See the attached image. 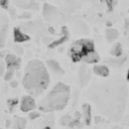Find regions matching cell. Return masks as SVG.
<instances>
[{
    "mask_svg": "<svg viewBox=\"0 0 129 129\" xmlns=\"http://www.w3.org/2000/svg\"><path fill=\"white\" fill-rule=\"evenodd\" d=\"M23 86L25 90L33 95H41L49 84V75L45 66L37 59H33L25 67Z\"/></svg>",
    "mask_w": 129,
    "mask_h": 129,
    "instance_id": "cell-1",
    "label": "cell"
},
{
    "mask_svg": "<svg viewBox=\"0 0 129 129\" xmlns=\"http://www.w3.org/2000/svg\"><path fill=\"white\" fill-rule=\"evenodd\" d=\"M70 98V88L63 83H58L39 103V109L45 112L61 110L66 107Z\"/></svg>",
    "mask_w": 129,
    "mask_h": 129,
    "instance_id": "cell-2",
    "label": "cell"
},
{
    "mask_svg": "<svg viewBox=\"0 0 129 129\" xmlns=\"http://www.w3.org/2000/svg\"><path fill=\"white\" fill-rule=\"evenodd\" d=\"M95 44L93 40L90 39H80L73 43L70 49V55L72 59L77 62L83 60L90 52L95 51Z\"/></svg>",
    "mask_w": 129,
    "mask_h": 129,
    "instance_id": "cell-3",
    "label": "cell"
},
{
    "mask_svg": "<svg viewBox=\"0 0 129 129\" xmlns=\"http://www.w3.org/2000/svg\"><path fill=\"white\" fill-rule=\"evenodd\" d=\"M5 61H6V64H7V70H12V71L17 70L20 67V63H21V59L19 57L15 56L14 54H11V53L6 55Z\"/></svg>",
    "mask_w": 129,
    "mask_h": 129,
    "instance_id": "cell-4",
    "label": "cell"
},
{
    "mask_svg": "<svg viewBox=\"0 0 129 129\" xmlns=\"http://www.w3.org/2000/svg\"><path fill=\"white\" fill-rule=\"evenodd\" d=\"M20 108L23 112H28L32 109L35 108V102H34V99L30 96H24L21 100V105H20Z\"/></svg>",
    "mask_w": 129,
    "mask_h": 129,
    "instance_id": "cell-5",
    "label": "cell"
},
{
    "mask_svg": "<svg viewBox=\"0 0 129 129\" xmlns=\"http://www.w3.org/2000/svg\"><path fill=\"white\" fill-rule=\"evenodd\" d=\"M29 38H30V37H29L27 34H25V33H23L22 31H20V29L14 28V40H15L16 42H23V41L28 40Z\"/></svg>",
    "mask_w": 129,
    "mask_h": 129,
    "instance_id": "cell-6",
    "label": "cell"
},
{
    "mask_svg": "<svg viewBox=\"0 0 129 129\" xmlns=\"http://www.w3.org/2000/svg\"><path fill=\"white\" fill-rule=\"evenodd\" d=\"M94 73L101 77H107L109 76V69L104 64H98L94 67Z\"/></svg>",
    "mask_w": 129,
    "mask_h": 129,
    "instance_id": "cell-7",
    "label": "cell"
},
{
    "mask_svg": "<svg viewBox=\"0 0 129 129\" xmlns=\"http://www.w3.org/2000/svg\"><path fill=\"white\" fill-rule=\"evenodd\" d=\"M46 63L51 69V71H53L55 74H57V75H62L63 74V70L60 68V66L55 60H47Z\"/></svg>",
    "mask_w": 129,
    "mask_h": 129,
    "instance_id": "cell-8",
    "label": "cell"
},
{
    "mask_svg": "<svg viewBox=\"0 0 129 129\" xmlns=\"http://www.w3.org/2000/svg\"><path fill=\"white\" fill-rule=\"evenodd\" d=\"M99 59H100V57H99L98 53H97L96 51H92V52H90L83 60H84L85 62H87V63H96V62L99 61Z\"/></svg>",
    "mask_w": 129,
    "mask_h": 129,
    "instance_id": "cell-9",
    "label": "cell"
},
{
    "mask_svg": "<svg viewBox=\"0 0 129 129\" xmlns=\"http://www.w3.org/2000/svg\"><path fill=\"white\" fill-rule=\"evenodd\" d=\"M25 125H26V121H25L24 118H22V117H16L14 119L12 129H24L25 128Z\"/></svg>",
    "mask_w": 129,
    "mask_h": 129,
    "instance_id": "cell-10",
    "label": "cell"
},
{
    "mask_svg": "<svg viewBox=\"0 0 129 129\" xmlns=\"http://www.w3.org/2000/svg\"><path fill=\"white\" fill-rule=\"evenodd\" d=\"M83 112H84V118H85L86 124L89 125L91 121V107L89 104H85L83 106Z\"/></svg>",
    "mask_w": 129,
    "mask_h": 129,
    "instance_id": "cell-11",
    "label": "cell"
},
{
    "mask_svg": "<svg viewBox=\"0 0 129 129\" xmlns=\"http://www.w3.org/2000/svg\"><path fill=\"white\" fill-rule=\"evenodd\" d=\"M122 52H123V49H122V45L120 43H116L113 46L112 50H111V54L114 55L115 57H120V55L122 54Z\"/></svg>",
    "mask_w": 129,
    "mask_h": 129,
    "instance_id": "cell-12",
    "label": "cell"
},
{
    "mask_svg": "<svg viewBox=\"0 0 129 129\" xmlns=\"http://www.w3.org/2000/svg\"><path fill=\"white\" fill-rule=\"evenodd\" d=\"M106 35H107V38L109 40H113L118 36V31H116L114 29H109V30H107Z\"/></svg>",
    "mask_w": 129,
    "mask_h": 129,
    "instance_id": "cell-13",
    "label": "cell"
},
{
    "mask_svg": "<svg viewBox=\"0 0 129 129\" xmlns=\"http://www.w3.org/2000/svg\"><path fill=\"white\" fill-rule=\"evenodd\" d=\"M105 1H106V4H107L108 9H109L110 11H112V10L114 9V7L116 6V4H117V2H118V0H105Z\"/></svg>",
    "mask_w": 129,
    "mask_h": 129,
    "instance_id": "cell-14",
    "label": "cell"
},
{
    "mask_svg": "<svg viewBox=\"0 0 129 129\" xmlns=\"http://www.w3.org/2000/svg\"><path fill=\"white\" fill-rule=\"evenodd\" d=\"M66 39H68V35H64L62 38H60V39H58L57 41H54L53 43H51L50 45H49V47H53V46H56V45H58L59 43H62Z\"/></svg>",
    "mask_w": 129,
    "mask_h": 129,
    "instance_id": "cell-15",
    "label": "cell"
},
{
    "mask_svg": "<svg viewBox=\"0 0 129 129\" xmlns=\"http://www.w3.org/2000/svg\"><path fill=\"white\" fill-rule=\"evenodd\" d=\"M13 72H14V71H12V70H7V72H6L5 75H4V79H5L6 81H10L11 78H12V76H13Z\"/></svg>",
    "mask_w": 129,
    "mask_h": 129,
    "instance_id": "cell-16",
    "label": "cell"
},
{
    "mask_svg": "<svg viewBox=\"0 0 129 129\" xmlns=\"http://www.w3.org/2000/svg\"><path fill=\"white\" fill-rule=\"evenodd\" d=\"M8 2H9V0H0V6L2 8H7L8 7Z\"/></svg>",
    "mask_w": 129,
    "mask_h": 129,
    "instance_id": "cell-17",
    "label": "cell"
},
{
    "mask_svg": "<svg viewBox=\"0 0 129 129\" xmlns=\"http://www.w3.org/2000/svg\"><path fill=\"white\" fill-rule=\"evenodd\" d=\"M37 117H39V113H36V112H31V113H29V118H30L31 120H33V119H35V118H37Z\"/></svg>",
    "mask_w": 129,
    "mask_h": 129,
    "instance_id": "cell-18",
    "label": "cell"
},
{
    "mask_svg": "<svg viewBox=\"0 0 129 129\" xmlns=\"http://www.w3.org/2000/svg\"><path fill=\"white\" fill-rule=\"evenodd\" d=\"M2 73H3V66L1 64V66H0V76L2 75Z\"/></svg>",
    "mask_w": 129,
    "mask_h": 129,
    "instance_id": "cell-19",
    "label": "cell"
},
{
    "mask_svg": "<svg viewBox=\"0 0 129 129\" xmlns=\"http://www.w3.org/2000/svg\"><path fill=\"white\" fill-rule=\"evenodd\" d=\"M127 81L129 82V70H128V74H127Z\"/></svg>",
    "mask_w": 129,
    "mask_h": 129,
    "instance_id": "cell-20",
    "label": "cell"
},
{
    "mask_svg": "<svg viewBox=\"0 0 129 129\" xmlns=\"http://www.w3.org/2000/svg\"><path fill=\"white\" fill-rule=\"evenodd\" d=\"M43 129H50V128H49V127H44Z\"/></svg>",
    "mask_w": 129,
    "mask_h": 129,
    "instance_id": "cell-21",
    "label": "cell"
}]
</instances>
